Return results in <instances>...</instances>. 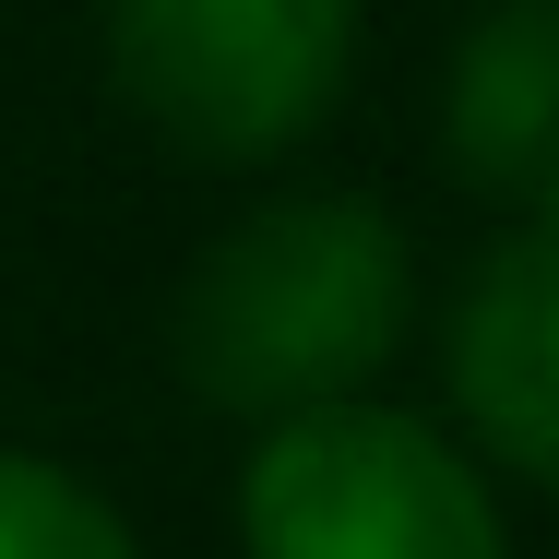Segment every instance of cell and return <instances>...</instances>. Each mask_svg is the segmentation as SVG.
<instances>
[{
    "mask_svg": "<svg viewBox=\"0 0 559 559\" xmlns=\"http://www.w3.org/2000/svg\"><path fill=\"white\" fill-rule=\"evenodd\" d=\"M0 559H131V536L84 476H60L36 452H0Z\"/></svg>",
    "mask_w": 559,
    "mask_h": 559,
    "instance_id": "6",
    "label": "cell"
},
{
    "mask_svg": "<svg viewBox=\"0 0 559 559\" xmlns=\"http://www.w3.org/2000/svg\"><path fill=\"white\" fill-rule=\"evenodd\" d=\"M357 0H108L119 96L155 119L179 155H286L334 108Z\"/></svg>",
    "mask_w": 559,
    "mask_h": 559,
    "instance_id": "3",
    "label": "cell"
},
{
    "mask_svg": "<svg viewBox=\"0 0 559 559\" xmlns=\"http://www.w3.org/2000/svg\"><path fill=\"white\" fill-rule=\"evenodd\" d=\"M452 393L500 464L559 488V215H524L476 262L452 322Z\"/></svg>",
    "mask_w": 559,
    "mask_h": 559,
    "instance_id": "4",
    "label": "cell"
},
{
    "mask_svg": "<svg viewBox=\"0 0 559 559\" xmlns=\"http://www.w3.org/2000/svg\"><path fill=\"white\" fill-rule=\"evenodd\" d=\"M250 559H512L476 464L393 405L274 417L238 476Z\"/></svg>",
    "mask_w": 559,
    "mask_h": 559,
    "instance_id": "2",
    "label": "cell"
},
{
    "mask_svg": "<svg viewBox=\"0 0 559 559\" xmlns=\"http://www.w3.org/2000/svg\"><path fill=\"white\" fill-rule=\"evenodd\" d=\"M452 167L524 215H559V0H488L452 60Z\"/></svg>",
    "mask_w": 559,
    "mask_h": 559,
    "instance_id": "5",
    "label": "cell"
},
{
    "mask_svg": "<svg viewBox=\"0 0 559 559\" xmlns=\"http://www.w3.org/2000/svg\"><path fill=\"white\" fill-rule=\"evenodd\" d=\"M405 334V238L381 203H274L203 250L179 298V357L215 405L310 417L345 405Z\"/></svg>",
    "mask_w": 559,
    "mask_h": 559,
    "instance_id": "1",
    "label": "cell"
}]
</instances>
